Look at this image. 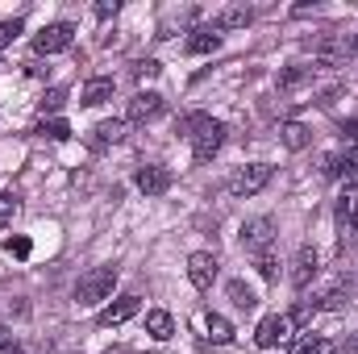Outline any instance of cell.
<instances>
[{
	"instance_id": "obj_16",
	"label": "cell",
	"mask_w": 358,
	"mask_h": 354,
	"mask_svg": "<svg viewBox=\"0 0 358 354\" xmlns=\"http://www.w3.org/2000/svg\"><path fill=\"white\" fill-rule=\"evenodd\" d=\"M279 138H283V146H287V150H304V146L313 142L308 125H300V121H283V125H279Z\"/></svg>"
},
{
	"instance_id": "obj_28",
	"label": "cell",
	"mask_w": 358,
	"mask_h": 354,
	"mask_svg": "<svg viewBox=\"0 0 358 354\" xmlns=\"http://www.w3.org/2000/svg\"><path fill=\"white\" fill-rule=\"evenodd\" d=\"M313 313H317V300H313V304H300V309H296V313H287V317H292V325H308V321H313Z\"/></svg>"
},
{
	"instance_id": "obj_24",
	"label": "cell",
	"mask_w": 358,
	"mask_h": 354,
	"mask_svg": "<svg viewBox=\"0 0 358 354\" xmlns=\"http://www.w3.org/2000/svg\"><path fill=\"white\" fill-rule=\"evenodd\" d=\"M255 267H259V275H263V279H279V259H275V250L255 255Z\"/></svg>"
},
{
	"instance_id": "obj_13",
	"label": "cell",
	"mask_w": 358,
	"mask_h": 354,
	"mask_svg": "<svg viewBox=\"0 0 358 354\" xmlns=\"http://www.w3.org/2000/svg\"><path fill=\"white\" fill-rule=\"evenodd\" d=\"M138 187H142L146 196H163V192L171 187V171L159 167V163H155V167H142V171H138Z\"/></svg>"
},
{
	"instance_id": "obj_3",
	"label": "cell",
	"mask_w": 358,
	"mask_h": 354,
	"mask_svg": "<svg viewBox=\"0 0 358 354\" xmlns=\"http://www.w3.org/2000/svg\"><path fill=\"white\" fill-rule=\"evenodd\" d=\"M267 183H271V163H250V167H238L229 176V192L246 200V196H259Z\"/></svg>"
},
{
	"instance_id": "obj_18",
	"label": "cell",
	"mask_w": 358,
	"mask_h": 354,
	"mask_svg": "<svg viewBox=\"0 0 358 354\" xmlns=\"http://www.w3.org/2000/svg\"><path fill=\"white\" fill-rule=\"evenodd\" d=\"M146 330H150V338H155V342H167V338L176 334V321H171V313L155 309V313H146Z\"/></svg>"
},
{
	"instance_id": "obj_23",
	"label": "cell",
	"mask_w": 358,
	"mask_h": 354,
	"mask_svg": "<svg viewBox=\"0 0 358 354\" xmlns=\"http://www.w3.org/2000/svg\"><path fill=\"white\" fill-rule=\"evenodd\" d=\"M38 134H42V138H50V142H63V138H71V125H67V121H59V117H50V121H42V125H38Z\"/></svg>"
},
{
	"instance_id": "obj_25",
	"label": "cell",
	"mask_w": 358,
	"mask_h": 354,
	"mask_svg": "<svg viewBox=\"0 0 358 354\" xmlns=\"http://www.w3.org/2000/svg\"><path fill=\"white\" fill-rule=\"evenodd\" d=\"M17 208H21L17 196H13V192H0V225H8V221L17 217Z\"/></svg>"
},
{
	"instance_id": "obj_12",
	"label": "cell",
	"mask_w": 358,
	"mask_h": 354,
	"mask_svg": "<svg viewBox=\"0 0 358 354\" xmlns=\"http://www.w3.org/2000/svg\"><path fill=\"white\" fill-rule=\"evenodd\" d=\"M134 313H138V296H121V300H113V304L100 313V325H104V330H113V325H125Z\"/></svg>"
},
{
	"instance_id": "obj_36",
	"label": "cell",
	"mask_w": 358,
	"mask_h": 354,
	"mask_svg": "<svg viewBox=\"0 0 358 354\" xmlns=\"http://www.w3.org/2000/svg\"><path fill=\"white\" fill-rule=\"evenodd\" d=\"M342 354H358V330L346 338V342H342Z\"/></svg>"
},
{
	"instance_id": "obj_6",
	"label": "cell",
	"mask_w": 358,
	"mask_h": 354,
	"mask_svg": "<svg viewBox=\"0 0 358 354\" xmlns=\"http://www.w3.org/2000/svg\"><path fill=\"white\" fill-rule=\"evenodd\" d=\"M271 242H275V221H271V217H255V221L242 225V246H246L250 255L271 250Z\"/></svg>"
},
{
	"instance_id": "obj_21",
	"label": "cell",
	"mask_w": 358,
	"mask_h": 354,
	"mask_svg": "<svg viewBox=\"0 0 358 354\" xmlns=\"http://www.w3.org/2000/svg\"><path fill=\"white\" fill-rule=\"evenodd\" d=\"M313 80V67H287V71H279V92H296L300 84H308Z\"/></svg>"
},
{
	"instance_id": "obj_11",
	"label": "cell",
	"mask_w": 358,
	"mask_h": 354,
	"mask_svg": "<svg viewBox=\"0 0 358 354\" xmlns=\"http://www.w3.org/2000/svg\"><path fill=\"white\" fill-rule=\"evenodd\" d=\"M125 129H129V121H117V117H113V121H100V125H96V129H92V150H108V146H117V142H121V138H125Z\"/></svg>"
},
{
	"instance_id": "obj_15",
	"label": "cell",
	"mask_w": 358,
	"mask_h": 354,
	"mask_svg": "<svg viewBox=\"0 0 358 354\" xmlns=\"http://www.w3.org/2000/svg\"><path fill=\"white\" fill-rule=\"evenodd\" d=\"M250 21H255V8L250 4H234V8H225L217 17V29H246Z\"/></svg>"
},
{
	"instance_id": "obj_20",
	"label": "cell",
	"mask_w": 358,
	"mask_h": 354,
	"mask_svg": "<svg viewBox=\"0 0 358 354\" xmlns=\"http://www.w3.org/2000/svg\"><path fill=\"white\" fill-rule=\"evenodd\" d=\"M204 330H208V338L217 342V346H225V342H234V325L221 317V313H208L204 317Z\"/></svg>"
},
{
	"instance_id": "obj_1",
	"label": "cell",
	"mask_w": 358,
	"mask_h": 354,
	"mask_svg": "<svg viewBox=\"0 0 358 354\" xmlns=\"http://www.w3.org/2000/svg\"><path fill=\"white\" fill-rule=\"evenodd\" d=\"M187 138H192L196 163H208L221 150V142H225V125L213 121V117H204V113H196V117H187Z\"/></svg>"
},
{
	"instance_id": "obj_19",
	"label": "cell",
	"mask_w": 358,
	"mask_h": 354,
	"mask_svg": "<svg viewBox=\"0 0 358 354\" xmlns=\"http://www.w3.org/2000/svg\"><path fill=\"white\" fill-rule=\"evenodd\" d=\"M213 50H221V34H213V29H196V34L187 38V55H213Z\"/></svg>"
},
{
	"instance_id": "obj_7",
	"label": "cell",
	"mask_w": 358,
	"mask_h": 354,
	"mask_svg": "<svg viewBox=\"0 0 358 354\" xmlns=\"http://www.w3.org/2000/svg\"><path fill=\"white\" fill-rule=\"evenodd\" d=\"M350 50H355V42H350V38H325V42L317 46L313 63H317V67H325V71H334V67H342V63L350 59Z\"/></svg>"
},
{
	"instance_id": "obj_26",
	"label": "cell",
	"mask_w": 358,
	"mask_h": 354,
	"mask_svg": "<svg viewBox=\"0 0 358 354\" xmlns=\"http://www.w3.org/2000/svg\"><path fill=\"white\" fill-rule=\"evenodd\" d=\"M317 304H321V309H346V304H350V296H346L342 288H334V292H325Z\"/></svg>"
},
{
	"instance_id": "obj_29",
	"label": "cell",
	"mask_w": 358,
	"mask_h": 354,
	"mask_svg": "<svg viewBox=\"0 0 358 354\" xmlns=\"http://www.w3.org/2000/svg\"><path fill=\"white\" fill-rule=\"evenodd\" d=\"M17 34H21V21H0V50H4Z\"/></svg>"
},
{
	"instance_id": "obj_2",
	"label": "cell",
	"mask_w": 358,
	"mask_h": 354,
	"mask_svg": "<svg viewBox=\"0 0 358 354\" xmlns=\"http://www.w3.org/2000/svg\"><path fill=\"white\" fill-rule=\"evenodd\" d=\"M113 288H117V267H92L76 283V300L80 304H100V300L113 296Z\"/></svg>"
},
{
	"instance_id": "obj_35",
	"label": "cell",
	"mask_w": 358,
	"mask_h": 354,
	"mask_svg": "<svg viewBox=\"0 0 358 354\" xmlns=\"http://www.w3.org/2000/svg\"><path fill=\"white\" fill-rule=\"evenodd\" d=\"M117 13V0H104V4H96V17L104 21V17H113Z\"/></svg>"
},
{
	"instance_id": "obj_34",
	"label": "cell",
	"mask_w": 358,
	"mask_h": 354,
	"mask_svg": "<svg viewBox=\"0 0 358 354\" xmlns=\"http://www.w3.org/2000/svg\"><path fill=\"white\" fill-rule=\"evenodd\" d=\"M338 96H342V88H325L321 96H317V104H321V108H329V104H334Z\"/></svg>"
},
{
	"instance_id": "obj_31",
	"label": "cell",
	"mask_w": 358,
	"mask_h": 354,
	"mask_svg": "<svg viewBox=\"0 0 358 354\" xmlns=\"http://www.w3.org/2000/svg\"><path fill=\"white\" fill-rule=\"evenodd\" d=\"M8 255L25 259V255H29V238H13V242H8Z\"/></svg>"
},
{
	"instance_id": "obj_33",
	"label": "cell",
	"mask_w": 358,
	"mask_h": 354,
	"mask_svg": "<svg viewBox=\"0 0 358 354\" xmlns=\"http://www.w3.org/2000/svg\"><path fill=\"white\" fill-rule=\"evenodd\" d=\"M300 354H334V346H329V342H304Z\"/></svg>"
},
{
	"instance_id": "obj_8",
	"label": "cell",
	"mask_w": 358,
	"mask_h": 354,
	"mask_svg": "<svg viewBox=\"0 0 358 354\" xmlns=\"http://www.w3.org/2000/svg\"><path fill=\"white\" fill-rule=\"evenodd\" d=\"M338 229H342V242L346 238H355L358 234V187H342V196H338Z\"/></svg>"
},
{
	"instance_id": "obj_10",
	"label": "cell",
	"mask_w": 358,
	"mask_h": 354,
	"mask_svg": "<svg viewBox=\"0 0 358 354\" xmlns=\"http://www.w3.org/2000/svg\"><path fill=\"white\" fill-rule=\"evenodd\" d=\"M187 279H192L200 292H208V288H213V279H217V259H213L208 250L187 255Z\"/></svg>"
},
{
	"instance_id": "obj_4",
	"label": "cell",
	"mask_w": 358,
	"mask_h": 354,
	"mask_svg": "<svg viewBox=\"0 0 358 354\" xmlns=\"http://www.w3.org/2000/svg\"><path fill=\"white\" fill-rule=\"evenodd\" d=\"M292 317L287 313H271V317H263L259 321V330H255V342L263 346V351H271V346H279V342H287L292 338Z\"/></svg>"
},
{
	"instance_id": "obj_30",
	"label": "cell",
	"mask_w": 358,
	"mask_h": 354,
	"mask_svg": "<svg viewBox=\"0 0 358 354\" xmlns=\"http://www.w3.org/2000/svg\"><path fill=\"white\" fill-rule=\"evenodd\" d=\"M159 71H163V67H159L155 59H146V63H138V80H155Z\"/></svg>"
},
{
	"instance_id": "obj_14",
	"label": "cell",
	"mask_w": 358,
	"mask_h": 354,
	"mask_svg": "<svg viewBox=\"0 0 358 354\" xmlns=\"http://www.w3.org/2000/svg\"><path fill=\"white\" fill-rule=\"evenodd\" d=\"M317 263H321V259H317V250H313V246H304V250L296 255V263H292V283H296V288H308V279L317 275Z\"/></svg>"
},
{
	"instance_id": "obj_9",
	"label": "cell",
	"mask_w": 358,
	"mask_h": 354,
	"mask_svg": "<svg viewBox=\"0 0 358 354\" xmlns=\"http://www.w3.org/2000/svg\"><path fill=\"white\" fill-rule=\"evenodd\" d=\"M163 108H167V104H163V96H159V92H138V96L129 100V113H125V121H138V125H142V121H155V117H163Z\"/></svg>"
},
{
	"instance_id": "obj_32",
	"label": "cell",
	"mask_w": 358,
	"mask_h": 354,
	"mask_svg": "<svg viewBox=\"0 0 358 354\" xmlns=\"http://www.w3.org/2000/svg\"><path fill=\"white\" fill-rule=\"evenodd\" d=\"M342 138H346L350 146H358V121H342Z\"/></svg>"
},
{
	"instance_id": "obj_22",
	"label": "cell",
	"mask_w": 358,
	"mask_h": 354,
	"mask_svg": "<svg viewBox=\"0 0 358 354\" xmlns=\"http://www.w3.org/2000/svg\"><path fill=\"white\" fill-rule=\"evenodd\" d=\"M229 300H234L238 309H246V313H250V309L259 304V296H255V292H250V288H246L242 279H234V283H229Z\"/></svg>"
},
{
	"instance_id": "obj_27",
	"label": "cell",
	"mask_w": 358,
	"mask_h": 354,
	"mask_svg": "<svg viewBox=\"0 0 358 354\" xmlns=\"http://www.w3.org/2000/svg\"><path fill=\"white\" fill-rule=\"evenodd\" d=\"M63 100H67V92L63 88H50L42 96V113H55V108H63Z\"/></svg>"
},
{
	"instance_id": "obj_5",
	"label": "cell",
	"mask_w": 358,
	"mask_h": 354,
	"mask_svg": "<svg viewBox=\"0 0 358 354\" xmlns=\"http://www.w3.org/2000/svg\"><path fill=\"white\" fill-rule=\"evenodd\" d=\"M71 42H76V25L55 21V25H46V29L34 38V50H38V55H59V50H67Z\"/></svg>"
},
{
	"instance_id": "obj_39",
	"label": "cell",
	"mask_w": 358,
	"mask_h": 354,
	"mask_svg": "<svg viewBox=\"0 0 358 354\" xmlns=\"http://www.w3.org/2000/svg\"><path fill=\"white\" fill-rule=\"evenodd\" d=\"M355 46H358V38H355Z\"/></svg>"
},
{
	"instance_id": "obj_37",
	"label": "cell",
	"mask_w": 358,
	"mask_h": 354,
	"mask_svg": "<svg viewBox=\"0 0 358 354\" xmlns=\"http://www.w3.org/2000/svg\"><path fill=\"white\" fill-rule=\"evenodd\" d=\"M8 346H13V334H8V330H4V325H0V354L8 351Z\"/></svg>"
},
{
	"instance_id": "obj_17",
	"label": "cell",
	"mask_w": 358,
	"mask_h": 354,
	"mask_svg": "<svg viewBox=\"0 0 358 354\" xmlns=\"http://www.w3.org/2000/svg\"><path fill=\"white\" fill-rule=\"evenodd\" d=\"M104 100H113V80H88L84 92H80V104H84V108H96V104H104Z\"/></svg>"
},
{
	"instance_id": "obj_38",
	"label": "cell",
	"mask_w": 358,
	"mask_h": 354,
	"mask_svg": "<svg viewBox=\"0 0 358 354\" xmlns=\"http://www.w3.org/2000/svg\"><path fill=\"white\" fill-rule=\"evenodd\" d=\"M4 354H25V351H21V346H8V351H4Z\"/></svg>"
}]
</instances>
